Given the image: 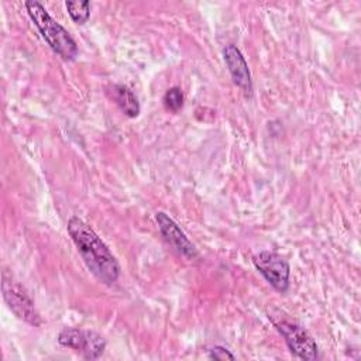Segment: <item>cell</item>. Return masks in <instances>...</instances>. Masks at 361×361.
I'll return each mask as SVG.
<instances>
[{"label": "cell", "instance_id": "6da1fadb", "mask_svg": "<svg viewBox=\"0 0 361 361\" xmlns=\"http://www.w3.org/2000/svg\"><path fill=\"white\" fill-rule=\"evenodd\" d=\"M68 233L87 269L104 285H113L120 275V265L109 247L82 219L68 220Z\"/></svg>", "mask_w": 361, "mask_h": 361}, {"label": "cell", "instance_id": "7a4b0ae2", "mask_svg": "<svg viewBox=\"0 0 361 361\" xmlns=\"http://www.w3.org/2000/svg\"><path fill=\"white\" fill-rule=\"evenodd\" d=\"M25 8L49 48L63 61L75 59L78 55V45L75 39L58 21L51 17L45 7L39 1L31 0L25 1Z\"/></svg>", "mask_w": 361, "mask_h": 361}, {"label": "cell", "instance_id": "3957f363", "mask_svg": "<svg viewBox=\"0 0 361 361\" xmlns=\"http://www.w3.org/2000/svg\"><path fill=\"white\" fill-rule=\"evenodd\" d=\"M1 289H3V298L7 306L18 319L32 326L41 324V317L35 310L31 298L18 282H16L11 276L7 275V272H3Z\"/></svg>", "mask_w": 361, "mask_h": 361}, {"label": "cell", "instance_id": "277c9868", "mask_svg": "<svg viewBox=\"0 0 361 361\" xmlns=\"http://www.w3.org/2000/svg\"><path fill=\"white\" fill-rule=\"evenodd\" d=\"M252 262L274 289L282 293L288 290L290 268L282 255L274 251H261L254 255Z\"/></svg>", "mask_w": 361, "mask_h": 361}, {"label": "cell", "instance_id": "5b68a950", "mask_svg": "<svg viewBox=\"0 0 361 361\" xmlns=\"http://www.w3.org/2000/svg\"><path fill=\"white\" fill-rule=\"evenodd\" d=\"M278 331L283 336L290 353L298 358L313 361L317 358V344L313 337L299 324L281 320L275 323Z\"/></svg>", "mask_w": 361, "mask_h": 361}, {"label": "cell", "instance_id": "8992f818", "mask_svg": "<svg viewBox=\"0 0 361 361\" xmlns=\"http://www.w3.org/2000/svg\"><path fill=\"white\" fill-rule=\"evenodd\" d=\"M155 220L158 224V228L161 234L165 237V240L183 257L193 259L199 255L196 247L192 244V241L186 237V234L180 230V227L164 212H158L155 214Z\"/></svg>", "mask_w": 361, "mask_h": 361}, {"label": "cell", "instance_id": "52a82bcc", "mask_svg": "<svg viewBox=\"0 0 361 361\" xmlns=\"http://www.w3.org/2000/svg\"><path fill=\"white\" fill-rule=\"evenodd\" d=\"M223 58L231 75L233 82L244 92L247 97H251L252 96L251 73L241 51L234 44H227L223 48Z\"/></svg>", "mask_w": 361, "mask_h": 361}, {"label": "cell", "instance_id": "ba28073f", "mask_svg": "<svg viewBox=\"0 0 361 361\" xmlns=\"http://www.w3.org/2000/svg\"><path fill=\"white\" fill-rule=\"evenodd\" d=\"M111 96L116 100L120 110L128 117H137L140 114V103L134 92L126 85L111 86Z\"/></svg>", "mask_w": 361, "mask_h": 361}, {"label": "cell", "instance_id": "9c48e42d", "mask_svg": "<svg viewBox=\"0 0 361 361\" xmlns=\"http://www.w3.org/2000/svg\"><path fill=\"white\" fill-rule=\"evenodd\" d=\"M106 348V340L96 331L85 330V343L82 348V354L86 360L99 358Z\"/></svg>", "mask_w": 361, "mask_h": 361}, {"label": "cell", "instance_id": "30bf717a", "mask_svg": "<svg viewBox=\"0 0 361 361\" xmlns=\"http://www.w3.org/2000/svg\"><path fill=\"white\" fill-rule=\"evenodd\" d=\"M58 341L63 347L73 348L76 351H82L85 343V330L75 327H65L61 330L58 336Z\"/></svg>", "mask_w": 361, "mask_h": 361}, {"label": "cell", "instance_id": "8fae6325", "mask_svg": "<svg viewBox=\"0 0 361 361\" xmlns=\"http://www.w3.org/2000/svg\"><path fill=\"white\" fill-rule=\"evenodd\" d=\"M65 7L76 24H85L90 16L89 1H66Z\"/></svg>", "mask_w": 361, "mask_h": 361}, {"label": "cell", "instance_id": "7c38bea8", "mask_svg": "<svg viewBox=\"0 0 361 361\" xmlns=\"http://www.w3.org/2000/svg\"><path fill=\"white\" fill-rule=\"evenodd\" d=\"M162 102H164L165 109L169 110V111L176 113L178 110H180L182 106H183V93H182L180 87H178V86L169 87L165 92V94L162 97Z\"/></svg>", "mask_w": 361, "mask_h": 361}, {"label": "cell", "instance_id": "4fadbf2b", "mask_svg": "<svg viewBox=\"0 0 361 361\" xmlns=\"http://www.w3.org/2000/svg\"><path fill=\"white\" fill-rule=\"evenodd\" d=\"M210 358H214V360H234V354H231L227 348L224 347H220V345H216L210 350V354H209Z\"/></svg>", "mask_w": 361, "mask_h": 361}]
</instances>
